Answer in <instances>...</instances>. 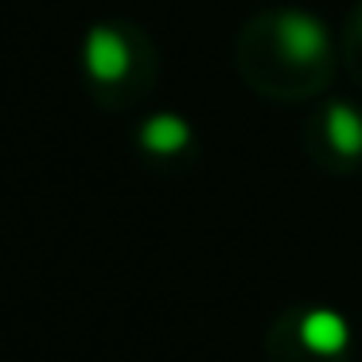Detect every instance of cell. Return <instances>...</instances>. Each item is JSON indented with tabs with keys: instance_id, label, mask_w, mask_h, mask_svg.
I'll list each match as a JSON object with an SVG mask.
<instances>
[{
	"instance_id": "6da1fadb",
	"label": "cell",
	"mask_w": 362,
	"mask_h": 362,
	"mask_svg": "<svg viewBox=\"0 0 362 362\" xmlns=\"http://www.w3.org/2000/svg\"><path fill=\"white\" fill-rule=\"evenodd\" d=\"M269 362H351V323L335 308H284L265 335Z\"/></svg>"
},
{
	"instance_id": "7a4b0ae2",
	"label": "cell",
	"mask_w": 362,
	"mask_h": 362,
	"mask_svg": "<svg viewBox=\"0 0 362 362\" xmlns=\"http://www.w3.org/2000/svg\"><path fill=\"white\" fill-rule=\"evenodd\" d=\"M82 66L94 86H121L133 71V43L121 28H90L82 43Z\"/></svg>"
},
{
	"instance_id": "3957f363",
	"label": "cell",
	"mask_w": 362,
	"mask_h": 362,
	"mask_svg": "<svg viewBox=\"0 0 362 362\" xmlns=\"http://www.w3.org/2000/svg\"><path fill=\"white\" fill-rule=\"evenodd\" d=\"M276 40L292 63H315L327 55V28L308 12H284L276 24Z\"/></svg>"
},
{
	"instance_id": "277c9868",
	"label": "cell",
	"mask_w": 362,
	"mask_h": 362,
	"mask_svg": "<svg viewBox=\"0 0 362 362\" xmlns=\"http://www.w3.org/2000/svg\"><path fill=\"white\" fill-rule=\"evenodd\" d=\"M323 136H327L331 152L343 160H362V113L354 105L335 102L323 121Z\"/></svg>"
},
{
	"instance_id": "5b68a950",
	"label": "cell",
	"mask_w": 362,
	"mask_h": 362,
	"mask_svg": "<svg viewBox=\"0 0 362 362\" xmlns=\"http://www.w3.org/2000/svg\"><path fill=\"white\" fill-rule=\"evenodd\" d=\"M141 144L156 156H175L180 148L191 144V129L187 121H180L175 113H160V117L144 121L141 125Z\"/></svg>"
}]
</instances>
